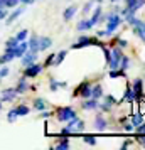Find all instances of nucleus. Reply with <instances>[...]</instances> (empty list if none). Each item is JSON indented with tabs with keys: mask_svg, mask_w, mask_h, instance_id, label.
<instances>
[{
	"mask_svg": "<svg viewBox=\"0 0 145 150\" xmlns=\"http://www.w3.org/2000/svg\"><path fill=\"white\" fill-rule=\"evenodd\" d=\"M106 24V30L108 32H115V30H118V27L122 25V22H123V17L120 14H117V12H110V14H101V17H100V22L98 24Z\"/></svg>",
	"mask_w": 145,
	"mask_h": 150,
	"instance_id": "f257e3e1",
	"label": "nucleus"
},
{
	"mask_svg": "<svg viewBox=\"0 0 145 150\" xmlns=\"http://www.w3.org/2000/svg\"><path fill=\"white\" fill-rule=\"evenodd\" d=\"M56 116H57V122L66 123L68 120L76 116V110L73 108V106H59V108L56 110Z\"/></svg>",
	"mask_w": 145,
	"mask_h": 150,
	"instance_id": "f03ea898",
	"label": "nucleus"
},
{
	"mask_svg": "<svg viewBox=\"0 0 145 150\" xmlns=\"http://www.w3.org/2000/svg\"><path fill=\"white\" fill-rule=\"evenodd\" d=\"M91 86L93 84L90 81H83L79 86H76V89L73 91V96L71 98H78V96L83 98V100L84 98H91Z\"/></svg>",
	"mask_w": 145,
	"mask_h": 150,
	"instance_id": "7ed1b4c3",
	"label": "nucleus"
},
{
	"mask_svg": "<svg viewBox=\"0 0 145 150\" xmlns=\"http://www.w3.org/2000/svg\"><path fill=\"white\" fill-rule=\"evenodd\" d=\"M42 71H44V66L35 61V62H32V64L25 66V69H24V76H25L27 79H29V78H37Z\"/></svg>",
	"mask_w": 145,
	"mask_h": 150,
	"instance_id": "20e7f679",
	"label": "nucleus"
},
{
	"mask_svg": "<svg viewBox=\"0 0 145 150\" xmlns=\"http://www.w3.org/2000/svg\"><path fill=\"white\" fill-rule=\"evenodd\" d=\"M130 88H132V91H133V98H135L137 101L144 98V79H140V78L133 79Z\"/></svg>",
	"mask_w": 145,
	"mask_h": 150,
	"instance_id": "39448f33",
	"label": "nucleus"
},
{
	"mask_svg": "<svg viewBox=\"0 0 145 150\" xmlns=\"http://www.w3.org/2000/svg\"><path fill=\"white\" fill-rule=\"evenodd\" d=\"M103 98H105L103 103H100V110H101L103 113H110L111 108H113L115 105H118V101H117V100H115L111 95H106V96L103 95Z\"/></svg>",
	"mask_w": 145,
	"mask_h": 150,
	"instance_id": "423d86ee",
	"label": "nucleus"
},
{
	"mask_svg": "<svg viewBox=\"0 0 145 150\" xmlns=\"http://www.w3.org/2000/svg\"><path fill=\"white\" fill-rule=\"evenodd\" d=\"M17 91H15V88H5L0 91V100H2V103H12L17 98Z\"/></svg>",
	"mask_w": 145,
	"mask_h": 150,
	"instance_id": "0eeeda50",
	"label": "nucleus"
},
{
	"mask_svg": "<svg viewBox=\"0 0 145 150\" xmlns=\"http://www.w3.org/2000/svg\"><path fill=\"white\" fill-rule=\"evenodd\" d=\"M81 108L84 111H95V110L100 108V100H95V98H84L83 103H81Z\"/></svg>",
	"mask_w": 145,
	"mask_h": 150,
	"instance_id": "6e6552de",
	"label": "nucleus"
},
{
	"mask_svg": "<svg viewBox=\"0 0 145 150\" xmlns=\"http://www.w3.org/2000/svg\"><path fill=\"white\" fill-rule=\"evenodd\" d=\"M37 54L39 52H34V51H25V54L21 57V62H22V66L25 68V66H29V64H32V62L37 61Z\"/></svg>",
	"mask_w": 145,
	"mask_h": 150,
	"instance_id": "1a4fd4ad",
	"label": "nucleus"
},
{
	"mask_svg": "<svg viewBox=\"0 0 145 150\" xmlns=\"http://www.w3.org/2000/svg\"><path fill=\"white\" fill-rule=\"evenodd\" d=\"M76 14H78V5H74V4H73V5H69V7L64 8V12H62V21L69 22Z\"/></svg>",
	"mask_w": 145,
	"mask_h": 150,
	"instance_id": "9d476101",
	"label": "nucleus"
},
{
	"mask_svg": "<svg viewBox=\"0 0 145 150\" xmlns=\"http://www.w3.org/2000/svg\"><path fill=\"white\" fill-rule=\"evenodd\" d=\"M22 14H24V7H15L14 12H12L10 15H7L4 21H5V24H7V25H10V24H14V22L17 21V19H19Z\"/></svg>",
	"mask_w": 145,
	"mask_h": 150,
	"instance_id": "9b49d317",
	"label": "nucleus"
},
{
	"mask_svg": "<svg viewBox=\"0 0 145 150\" xmlns=\"http://www.w3.org/2000/svg\"><path fill=\"white\" fill-rule=\"evenodd\" d=\"M95 25H93V22L88 19V17H83L81 21L78 22V25H76V30L78 32H84V30H90V29H93Z\"/></svg>",
	"mask_w": 145,
	"mask_h": 150,
	"instance_id": "f8f14e48",
	"label": "nucleus"
},
{
	"mask_svg": "<svg viewBox=\"0 0 145 150\" xmlns=\"http://www.w3.org/2000/svg\"><path fill=\"white\" fill-rule=\"evenodd\" d=\"M106 128H108V120H106L105 116H101V115H96V118H95V130L105 132Z\"/></svg>",
	"mask_w": 145,
	"mask_h": 150,
	"instance_id": "ddd939ff",
	"label": "nucleus"
},
{
	"mask_svg": "<svg viewBox=\"0 0 145 150\" xmlns=\"http://www.w3.org/2000/svg\"><path fill=\"white\" fill-rule=\"evenodd\" d=\"M101 14H103V8H101L100 4H96V7H93V10H91V17H90V21L93 22V25H98Z\"/></svg>",
	"mask_w": 145,
	"mask_h": 150,
	"instance_id": "4468645a",
	"label": "nucleus"
},
{
	"mask_svg": "<svg viewBox=\"0 0 145 150\" xmlns=\"http://www.w3.org/2000/svg\"><path fill=\"white\" fill-rule=\"evenodd\" d=\"M51 46H52V39L51 37H47V35H39V52L51 49Z\"/></svg>",
	"mask_w": 145,
	"mask_h": 150,
	"instance_id": "2eb2a0df",
	"label": "nucleus"
},
{
	"mask_svg": "<svg viewBox=\"0 0 145 150\" xmlns=\"http://www.w3.org/2000/svg\"><path fill=\"white\" fill-rule=\"evenodd\" d=\"M29 49V46H27V41H21L19 44H17V47H14L12 51H14V56L15 57H19L21 59L22 56L25 54V51Z\"/></svg>",
	"mask_w": 145,
	"mask_h": 150,
	"instance_id": "dca6fc26",
	"label": "nucleus"
},
{
	"mask_svg": "<svg viewBox=\"0 0 145 150\" xmlns=\"http://www.w3.org/2000/svg\"><path fill=\"white\" fill-rule=\"evenodd\" d=\"M27 89H29V81L25 76H22L19 79V83H17V86H15V91H17V95H24Z\"/></svg>",
	"mask_w": 145,
	"mask_h": 150,
	"instance_id": "f3484780",
	"label": "nucleus"
},
{
	"mask_svg": "<svg viewBox=\"0 0 145 150\" xmlns=\"http://www.w3.org/2000/svg\"><path fill=\"white\" fill-rule=\"evenodd\" d=\"M27 46H29V51L39 52V35L30 34V37L27 39Z\"/></svg>",
	"mask_w": 145,
	"mask_h": 150,
	"instance_id": "a211bd4d",
	"label": "nucleus"
},
{
	"mask_svg": "<svg viewBox=\"0 0 145 150\" xmlns=\"http://www.w3.org/2000/svg\"><path fill=\"white\" fill-rule=\"evenodd\" d=\"M32 108L35 111H44V110H47V101L44 100V98H34V101H32Z\"/></svg>",
	"mask_w": 145,
	"mask_h": 150,
	"instance_id": "6ab92c4d",
	"label": "nucleus"
},
{
	"mask_svg": "<svg viewBox=\"0 0 145 150\" xmlns=\"http://www.w3.org/2000/svg\"><path fill=\"white\" fill-rule=\"evenodd\" d=\"M86 46H91V37H88V35H81V37L78 39V42H74L71 47L73 49H81V47H86Z\"/></svg>",
	"mask_w": 145,
	"mask_h": 150,
	"instance_id": "aec40b11",
	"label": "nucleus"
},
{
	"mask_svg": "<svg viewBox=\"0 0 145 150\" xmlns=\"http://www.w3.org/2000/svg\"><path fill=\"white\" fill-rule=\"evenodd\" d=\"M128 120H130V123L133 125V128H135L137 125H140V123L144 122V115H142V111H137V113H130Z\"/></svg>",
	"mask_w": 145,
	"mask_h": 150,
	"instance_id": "412c9836",
	"label": "nucleus"
},
{
	"mask_svg": "<svg viewBox=\"0 0 145 150\" xmlns=\"http://www.w3.org/2000/svg\"><path fill=\"white\" fill-rule=\"evenodd\" d=\"M84 130H86V125H84V122L81 120V118H76L74 116V125H73V133H83Z\"/></svg>",
	"mask_w": 145,
	"mask_h": 150,
	"instance_id": "4be33fe9",
	"label": "nucleus"
},
{
	"mask_svg": "<svg viewBox=\"0 0 145 150\" xmlns=\"http://www.w3.org/2000/svg\"><path fill=\"white\" fill-rule=\"evenodd\" d=\"M15 56H14V51L12 49H5V54L0 56V64H7V62L14 61Z\"/></svg>",
	"mask_w": 145,
	"mask_h": 150,
	"instance_id": "5701e85b",
	"label": "nucleus"
},
{
	"mask_svg": "<svg viewBox=\"0 0 145 150\" xmlns=\"http://www.w3.org/2000/svg\"><path fill=\"white\" fill-rule=\"evenodd\" d=\"M91 98H95V100L103 98V88H101V84H93L91 86Z\"/></svg>",
	"mask_w": 145,
	"mask_h": 150,
	"instance_id": "b1692460",
	"label": "nucleus"
},
{
	"mask_svg": "<svg viewBox=\"0 0 145 150\" xmlns=\"http://www.w3.org/2000/svg\"><path fill=\"white\" fill-rule=\"evenodd\" d=\"M95 5H96V0H88V2L83 5V8H81V14H83V17H88Z\"/></svg>",
	"mask_w": 145,
	"mask_h": 150,
	"instance_id": "393cba45",
	"label": "nucleus"
},
{
	"mask_svg": "<svg viewBox=\"0 0 145 150\" xmlns=\"http://www.w3.org/2000/svg\"><path fill=\"white\" fill-rule=\"evenodd\" d=\"M132 32L137 35V37H140V39H142V42L145 44V24H144V25H137V27H132Z\"/></svg>",
	"mask_w": 145,
	"mask_h": 150,
	"instance_id": "a878e982",
	"label": "nucleus"
},
{
	"mask_svg": "<svg viewBox=\"0 0 145 150\" xmlns=\"http://www.w3.org/2000/svg\"><path fill=\"white\" fill-rule=\"evenodd\" d=\"M66 56H68V51H66V49L59 51V52L54 56V62H52V66H59V64H61L64 59H66Z\"/></svg>",
	"mask_w": 145,
	"mask_h": 150,
	"instance_id": "bb28decb",
	"label": "nucleus"
},
{
	"mask_svg": "<svg viewBox=\"0 0 145 150\" xmlns=\"http://www.w3.org/2000/svg\"><path fill=\"white\" fill-rule=\"evenodd\" d=\"M122 101H128V103L135 101V98H133V91H132L130 86H127V89H125V93H123V98H122L118 103H122Z\"/></svg>",
	"mask_w": 145,
	"mask_h": 150,
	"instance_id": "cd10ccee",
	"label": "nucleus"
},
{
	"mask_svg": "<svg viewBox=\"0 0 145 150\" xmlns=\"http://www.w3.org/2000/svg\"><path fill=\"white\" fill-rule=\"evenodd\" d=\"M130 64H132V61H130V57L128 56H122V61H120V66H118V69H122V71H128L130 69Z\"/></svg>",
	"mask_w": 145,
	"mask_h": 150,
	"instance_id": "c85d7f7f",
	"label": "nucleus"
},
{
	"mask_svg": "<svg viewBox=\"0 0 145 150\" xmlns=\"http://www.w3.org/2000/svg\"><path fill=\"white\" fill-rule=\"evenodd\" d=\"M15 113H17V116H25L30 113V108H29L27 105H19V106H15Z\"/></svg>",
	"mask_w": 145,
	"mask_h": 150,
	"instance_id": "c756f323",
	"label": "nucleus"
},
{
	"mask_svg": "<svg viewBox=\"0 0 145 150\" xmlns=\"http://www.w3.org/2000/svg\"><path fill=\"white\" fill-rule=\"evenodd\" d=\"M108 76L110 78H127V73L125 71H122V69H110V73H108Z\"/></svg>",
	"mask_w": 145,
	"mask_h": 150,
	"instance_id": "7c9ffc66",
	"label": "nucleus"
},
{
	"mask_svg": "<svg viewBox=\"0 0 145 150\" xmlns=\"http://www.w3.org/2000/svg\"><path fill=\"white\" fill-rule=\"evenodd\" d=\"M54 147H56V149H59V150L69 149V140H68V137H62V140H61V142H57Z\"/></svg>",
	"mask_w": 145,
	"mask_h": 150,
	"instance_id": "2f4dec72",
	"label": "nucleus"
},
{
	"mask_svg": "<svg viewBox=\"0 0 145 150\" xmlns=\"http://www.w3.org/2000/svg\"><path fill=\"white\" fill-rule=\"evenodd\" d=\"M27 37H29V30L27 29H22V30H19L17 32V35H15V39L21 42V41H27Z\"/></svg>",
	"mask_w": 145,
	"mask_h": 150,
	"instance_id": "473e14b6",
	"label": "nucleus"
},
{
	"mask_svg": "<svg viewBox=\"0 0 145 150\" xmlns=\"http://www.w3.org/2000/svg\"><path fill=\"white\" fill-rule=\"evenodd\" d=\"M17 44H19V41L15 39V35H14V37L7 39V42H5V49H14V47H17Z\"/></svg>",
	"mask_w": 145,
	"mask_h": 150,
	"instance_id": "72a5a7b5",
	"label": "nucleus"
},
{
	"mask_svg": "<svg viewBox=\"0 0 145 150\" xmlns=\"http://www.w3.org/2000/svg\"><path fill=\"white\" fill-rule=\"evenodd\" d=\"M54 56L56 54H52V52H51V54L46 57V61H44V64H42V66H44V69H47V68H51V66H52V62H54Z\"/></svg>",
	"mask_w": 145,
	"mask_h": 150,
	"instance_id": "f704fd0d",
	"label": "nucleus"
},
{
	"mask_svg": "<svg viewBox=\"0 0 145 150\" xmlns=\"http://www.w3.org/2000/svg\"><path fill=\"white\" fill-rule=\"evenodd\" d=\"M49 89H51L52 93L59 89V84H57V79H54V78H51V79H49Z\"/></svg>",
	"mask_w": 145,
	"mask_h": 150,
	"instance_id": "c9c22d12",
	"label": "nucleus"
},
{
	"mask_svg": "<svg viewBox=\"0 0 145 150\" xmlns=\"http://www.w3.org/2000/svg\"><path fill=\"white\" fill-rule=\"evenodd\" d=\"M17 118H19V116H17V113H15V110L12 108V110H10V111L7 113V120H8V123H14L15 120H17Z\"/></svg>",
	"mask_w": 145,
	"mask_h": 150,
	"instance_id": "e433bc0d",
	"label": "nucleus"
},
{
	"mask_svg": "<svg viewBox=\"0 0 145 150\" xmlns=\"http://www.w3.org/2000/svg\"><path fill=\"white\" fill-rule=\"evenodd\" d=\"M19 4V0H5V8H15Z\"/></svg>",
	"mask_w": 145,
	"mask_h": 150,
	"instance_id": "4c0bfd02",
	"label": "nucleus"
},
{
	"mask_svg": "<svg viewBox=\"0 0 145 150\" xmlns=\"http://www.w3.org/2000/svg\"><path fill=\"white\" fill-rule=\"evenodd\" d=\"M133 132H137V133H145V122H142L140 125H137V127L133 128Z\"/></svg>",
	"mask_w": 145,
	"mask_h": 150,
	"instance_id": "58836bf2",
	"label": "nucleus"
},
{
	"mask_svg": "<svg viewBox=\"0 0 145 150\" xmlns=\"http://www.w3.org/2000/svg\"><path fill=\"white\" fill-rule=\"evenodd\" d=\"M8 73H10V68L4 64V68H0V76H2V78H5V76H8Z\"/></svg>",
	"mask_w": 145,
	"mask_h": 150,
	"instance_id": "ea45409f",
	"label": "nucleus"
},
{
	"mask_svg": "<svg viewBox=\"0 0 145 150\" xmlns=\"http://www.w3.org/2000/svg\"><path fill=\"white\" fill-rule=\"evenodd\" d=\"M117 42H118V47H128V41L127 39H117Z\"/></svg>",
	"mask_w": 145,
	"mask_h": 150,
	"instance_id": "a19ab883",
	"label": "nucleus"
},
{
	"mask_svg": "<svg viewBox=\"0 0 145 150\" xmlns=\"http://www.w3.org/2000/svg\"><path fill=\"white\" fill-rule=\"evenodd\" d=\"M111 32H108V30H98L96 32V37H110Z\"/></svg>",
	"mask_w": 145,
	"mask_h": 150,
	"instance_id": "79ce46f5",
	"label": "nucleus"
},
{
	"mask_svg": "<svg viewBox=\"0 0 145 150\" xmlns=\"http://www.w3.org/2000/svg\"><path fill=\"white\" fill-rule=\"evenodd\" d=\"M84 142L90 143V145H96V138L95 137H84Z\"/></svg>",
	"mask_w": 145,
	"mask_h": 150,
	"instance_id": "37998d69",
	"label": "nucleus"
},
{
	"mask_svg": "<svg viewBox=\"0 0 145 150\" xmlns=\"http://www.w3.org/2000/svg\"><path fill=\"white\" fill-rule=\"evenodd\" d=\"M8 15V12H7V8L4 7V8H0V21H4L5 17Z\"/></svg>",
	"mask_w": 145,
	"mask_h": 150,
	"instance_id": "c03bdc74",
	"label": "nucleus"
},
{
	"mask_svg": "<svg viewBox=\"0 0 145 150\" xmlns=\"http://www.w3.org/2000/svg\"><path fill=\"white\" fill-rule=\"evenodd\" d=\"M123 2H125V7H127V8H130L132 5H133V4L137 2V0H123Z\"/></svg>",
	"mask_w": 145,
	"mask_h": 150,
	"instance_id": "a18cd8bd",
	"label": "nucleus"
},
{
	"mask_svg": "<svg viewBox=\"0 0 145 150\" xmlns=\"http://www.w3.org/2000/svg\"><path fill=\"white\" fill-rule=\"evenodd\" d=\"M39 113H41V118H49L51 116V111H46V110L44 111H39Z\"/></svg>",
	"mask_w": 145,
	"mask_h": 150,
	"instance_id": "49530a36",
	"label": "nucleus"
},
{
	"mask_svg": "<svg viewBox=\"0 0 145 150\" xmlns=\"http://www.w3.org/2000/svg\"><path fill=\"white\" fill-rule=\"evenodd\" d=\"M21 4H24V5H30V4H34L35 0H19Z\"/></svg>",
	"mask_w": 145,
	"mask_h": 150,
	"instance_id": "de8ad7c7",
	"label": "nucleus"
},
{
	"mask_svg": "<svg viewBox=\"0 0 145 150\" xmlns=\"http://www.w3.org/2000/svg\"><path fill=\"white\" fill-rule=\"evenodd\" d=\"M59 88H68V81H57Z\"/></svg>",
	"mask_w": 145,
	"mask_h": 150,
	"instance_id": "09e8293b",
	"label": "nucleus"
},
{
	"mask_svg": "<svg viewBox=\"0 0 145 150\" xmlns=\"http://www.w3.org/2000/svg\"><path fill=\"white\" fill-rule=\"evenodd\" d=\"M130 145H132V142H128V140H127V142L122 143V149H127V147H130Z\"/></svg>",
	"mask_w": 145,
	"mask_h": 150,
	"instance_id": "8fccbe9b",
	"label": "nucleus"
},
{
	"mask_svg": "<svg viewBox=\"0 0 145 150\" xmlns=\"http://www.w3.org/2000/svg\"><path fill=\"white\" fill-rule=\"evenodd\" d=\"M5 7V0H0V8H4Z\"/></svg>",
	"mask_w": 145,
	"mask_h": 150,
	"instance_id": "3c124183",
	"label": "nucleus"
},
{
	"mask_svg": "<svg viewBox=\"0 0 145 150\" xmlns=\"http://www.w3.org/2000/svg\"><path fill=\"white\" fill-rule=\"evenodd\" d=\"M118 2H122V0H110V4H118Z\"/></svg>",
	"mask_w": 145,
	"mask_h": 150,
	"instance_id": "603ef678",
	"label": "nucleus"
},
{
	"mask_svg": "<svg viewBox=\"0 0 145 150\" xmlns=\"http://www.w3.org/2000/svg\"><path fill=\"white\" fill-rule=\"evenodd\" d=\"M4 108V103H2V100H0V110Z\"/></svg>",
	"mask_w": 145,
	"mask_h": 150,
	"instance_id": "864d4df0",
	"label": "nucleus"
},
{
	"mask_svg": "<svg viewBox=\"0 0 145 150\" xmlns=\"http://www.w3.org/2000/svg\"><path fill=\"white\" fill-rule=\"evenodd\" d=\"M144 86H145V79H144Z\"/></svg>",
	"mask_w": 145,
	"mask_h": 150,
	"instance_id": "5fc2aeb1",
	"label": "nucleus"
},
{
	"mask_svg": "<svg viewBox=\"0 0 145 150\" xmlns=\"http://www.w3.org/2000/svg\"><path fill=\"white\" fill-rule=\"evenodd\" d=\"M0 81H2V76H0Z\"/></svg>",
	"mask_w": 145,
	"mask_h": 150,
	"instance_id": "6e6d98bb",
	"label": "nucleus"
}]
</instances>
